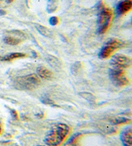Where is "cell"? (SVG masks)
Returning a JSON list of instances; mask_svg holds the SVG:
<instances>
[{
  "label": "cell",
  "instance_id": "1",
  "mask_svg": "<svg viewBox=\"0 0 132 146\" xmlns=\"http://www.w3.org/2000/svg\"><path fill=\"white\" fill-rule=\"evenodd\" d=\"M70 133V127L67 124H55L46 134L44 142L48 146H59L64 142Z\"/></svg>",
  "mask_w": 132,
  "mask_h": 146
},
{
  "label": "cell",
  "instance_id": "2",
  "mask_svg": "<svg viewBox=\"0 0 132 146\" xmlns=\"http://www.w3.org/2000/svg\"><path fill=\"white\" fill-rule=\"evenodd\" d=\"M98 14H97V31L99 34H104L110 25L112 18H113V10L109 8L100 1L98 3Z\"/></svg>",
  "mask_w": 132,
  "mask_h": 146
},
{
  "label": "cell",
  "instance_id": "3",
  "mask_svg": "<svg viewBox=\"0 0 132 146\" xmlns=\"http://www.w3.org/2000/svg\"><path fill=\"white\" fill-rule=\"evenodd\" d=\"M41 84V80L37 74H30L19 77L16 80V86L18 89L33 90Z\"/></svg>",
  "mask_w": 132,
  "mask_h": 146
},
{
  "label": "cell",
  "instance_id": "4",
  "mask_svg": "<svg viewBox=\"0 0 132 146\" xmlns=\"http://www.w3.org/2000/svg\"><path fill=\"white\" fill-rule=\"evenodd\" d=\"M124 45L123 41L116 38H112L102 46L99 52V58L102 60L107 59L114 54L115 51L123 47Z\"/></svg>",
  "mask_w": 132,
  "mask_h": 146
},
{
  "label": "cell",
  "instance_id": "5",
  "mask_svg": "<svg viewBox=\"0 0 132 146\" xmlns=\"http://www.w3.org/2000/svg\"><path fill=\"white\" fill-rule=\"evenodd\" d=\"M109 76L112 82L117 87H124L129 83L124 69L112 68L109 70Z\"/></svg>",
  "mask_w": 132,
  "mask_h": 146
},
{
  "label": "cell",
  "instance_id": "6",
  "mask_svg": "<svg viewBox=\"0 0 132 146\" xmlns=\"http://www.w3.org/2000/svg\"><path fill=\"white\" fill-rule=\"evenodd\" d=\"M110 64L113 68L125 69L131 66V60L130 58L126 55L116 54L112 57Z\"/></svg>",
  "mask_w": 132,
  "mask_h": 146
},
{
  "label": "cell",
  "instance_id": "7",
  "mask_svg": "<svg viewBox=\"0 0 132 146\" xmlns=\"http://www.w3.org/2000/svg\"><path fill=\"white\" fill-rule=\"evenodd\" d=\"M120 140L124 146L132 145V128L131 126L125 127L121 131Z\"/></svg>",
  "mask_w": 132,
  "mask_h": 146
},
{
  "label": "cell",
  "instance_id": "8",
  "mask_svg": "<svg viewBox=\"0 0 132 146\" xmlns=\"http://www.w3.org/2000/svg\"><path fill=\"white\" fill-rule=\"evenodd\" d=\"M132 7L131 0H123L119 2L116 7V13L118 16H123L131 11Z\"/></svg>",
  "mask_w": 132,
  "mask_h": 146
},
{
  "label": "cell",
  "instance_id": "9",
  "mask_svg": "<svg viewBox=\"0 0 132 146\" xmlns=\"http://www.w3.org/2000/svg\"><path fill=\"white\" fill-rule=\"evenodd\" d=\"M38 76L44 80H50L52 79L53 76V72L47 68L43 66H40L37 69Z\"/></svg>",
  "mask_w": 132,
  "mask_h": 146
},
{
  "label": "cell",
  "instance_id": "10",
  "mask_svg": "<svg viewBox=\"0 0 132 146\" xmlns=\"http://www.w3.org/2000/svg\"><path fill=\"white\" fill-rule=\"evenodd\" d=\"M26 54L22 52H13L11 54H7L5 56H0V61H3V62H10L18 58H25L26 56Z\"/></svg>",
  "mask_w": 132,
  "mask_h": 146
},
{
  "label": "cell",
  "instance_id": "11",
  "mask_svg": "<svg viewBox=\"0 0 132 146\" xmlns=\"http://www.w3.org/2000/svg\"><path fill=\"white\" fill-rule=\"evenodd\" d=\"M35 27L37 29V31L40 33L41 35L45 37L52 38L53 36V33L51 31L50 29H48L47 27L45 26H43L40 24H35Z\"/></svg>",
  "mask_w": 132,
  "mask_h": 146
},
{
  "label": "cell",
  "instance_id": "12",
  "mask_svg": "<svg viewBox=\"0 0 132 146\" xmlns=\"http://www.w3.org/2000/svg\"><path fill=\"white\" fill-rule=\"evenodd\" d=\"M59 0H48L46 6V11L48 13L52 14L55 13L59 8Z\"/></svg>",
  "mask_w": 132,
  "mask_h": 146
},
{
  "label": "cell",
  "instance_id": "13",
  "mask_svg": "<svg viewBox=\"0 0 132 146\" xmlns=\"http://www.w3.org/2000/svg\"><path fill=\"white\" fill-rule=\"evenodd\" d=\"M4 42L7 45H17L21 43L23 40H21V39L18 38L16 36H7L3 39Z\"/></svg>",
  "mask_w": 132,
  "mask_h": 146
},
{
  "label": "cell",
  "instance_id": "14",
  "mask_svg": "<svg viewBox=\"0 0 132 146\" xmlns=\"http://www.w3.org/2000/svg\"><path fill=\"white\" fill-rule=\"evenodd\" d=\"M47 62L49 63V64L51 65V66L54 68V69H57V68H60L61 66V64L60 60L58 58H55L52 56H48L47 58Z\"/></svg>",
  "mask_w": 132,
  "mask_h": 146
},
{
  "label": "cell",
  "instance_id": "15",
  "mask_svg": "<svg viewBox=\"0 0 132 146\" xmlns=\"http://www.w3.org/2000/svg\"><path fill=\"white\" fill-rule=\"evenodd\" d=\"M130 121V119H128L125 117H119L116 118L112 120V122L116 125H119V124H123V123H127Z\"/></svg>",
  "mask_w": 132,
  "mask_h": 146
},
{
  "label": "cell",
  "instance_id": "16",
  "mask_svg": "<svg viewBox=\"0 0 132 146\" xmlns=\"http://www.w3.org/2000/svg\"><path fill=\"white\" fill-rule=\"evenodd\" d=\"M81 62H77L76 63H75V64L72 65V67H71V71H72V73L73 74H77V73L79 71L81 66Z\"/></svg>",
  "mask_w": 132,
  "mask_h": 146
},
{
  "label": "cell",
  "instance_id": "17",
  "mask_svg": "<svg viewBox=\"0 0 132 146\" xmlns=\"http://www.w3.org/2000/svg\"><path fill=\"white\" fill-rule=\"evenodd\" d=\"M83 98L85 99L88 100H95V96L93 95V94L88 93V92H82V93L80 94Z\"/></svg>",
  "mask_w": 132,
  "mask_h": 146
},
{
  "label": "cell",
  "instance_id": "18",
  "mask_svg": "<svg viewBox=\"0 0 132 146\" xmlns=\"http://www.w3.org/2000/svg\"><path fill=\"white\" fill-rule=\"evenodd\" d=\"M59 23V19L57 16H52L49 19V23L51 25H57Z\"/></svg>",
  "mask_w": 132,
  "mask_h": 146
},
{
  "label": "cell",
  "instance_id": "19",
  "mask_svg": "<svg viewBox=\"0 0 132 146\" xmlns=\"http://www.w3.org/2000/svg\"><path fill=\"white\" fill-rule=\"evenodd\" d=\"M14 0H0V4L1 3H5V4H10L12 2H13Z\"/></svg>",
  "mask_w": 132,
  "mask_h": 146
},
{
  "label": "cell",
  "instance_id": "20",
  "mask_svg": "<svg viewBox=\"0 0 132 146\" xmlns=\"http://www.w3.org/2000/svg\"><path fill=\"white\" fill-rule=\"evenodd\" d=\"M7 13L5 11H4L3 9H1L0 10V16H2V15H5Z\"/></svg>",
  "mask_w": 132,
  "mask_h": 146
},
{
  "label": "cell",
  "instance_id": "21",
  "mask_svg": "<svg viewBox=\"0 0 132 146\" xmlns=\"http://www.w3.org/2000/svg\"><path fill=\"white\" fill-rule=\"evenodd\" d=\"M1 133H2V127H1V124H0V135H1Z\"/></svg>",
  "mask_w": 132,
  "mask_h": 146
}]
</instances>
